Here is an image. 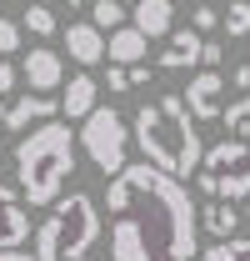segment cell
Listing matches in <instances>:
<instances>
[{"instance_id":"cell-1","label":"cell","mask_w":250,"mask_h":261,"mask_svg":"<svg viewBox=\"0 0 250 261\" xmlns=\"http://www.w3.org/2000/svg\"><path fill=\"white\" fill-rule=\"evenodd\" d=\"M110 211V261H195L200 221L195 201L165 171L135 161L105 186Z\"/></svg>"},{"instance_id":"cell-2","label":"cell","mask_w":250,"mask_h":261,"mask_svg":"<svg viewBox=\"0 0 250 261\" xmlns=\"http://www.w3.org/2000/svg\"><path fill=\"white\" fill-rule=\"evenodd\" d=\"M135 146H140V161L165 171L170 181L185 186L190 176L200 171V156H205V141L190 121L180 91H160L155 100H145L135 111Z\"/></svg>"},{"instance_id":"cell-3","label":"cell","mask_w":250,"mask_h":261,"mask_svg":"<svg viewBox=\"0 0 250 261\" xmlns=\"http://www.w3.org/2000/svg\"><path fill=\"white\" fill-rule=\"evenodd\" d=\"M70 171H75V130H65V121H45L15 146V181L30 206H55Z\"/></svg>"},{"instance_id":"cell-4","label":"cell","mask_w":250,"mask_h":261,"mask_svg":"<svg viewBox=\"0 0 250 261\" xmlns=\"http://www.w3.org/2000/svg\"><path fill=\"white\" fill-rule=\"evenodd\" d=\"M35 236V261H90V246L100 241V211L95 196L70 191L65 201L50 206V216L30 231Z\"/></svg>"},{"instance_id":"cell-5","label":"cell","mask_w":250,"mask_h":261,"mask_svg":"<svg viewBox=\"0 0 250 261\" xmlns=\"http://www.w3.org/2000/svg\"><path fill=\"white\" fill-rule=\"evenodd\" d=\"M80 146H85V156H90V166H100V171H110V176H120L125 171V146H130V130H125L120 111H110V106H95L90 116L80 121Z\"/></svg>"},{"instance_id":"cell-6","label":"cell","mask_w":250,"mask_h":261,"mask_svg":"<svg viewBox=\"0 0 250 261\" xmlns=\"http://www.w3.org/2000/svg\"><path fill=\"white\" fill-rule=\"evenodd\" d=\"M200 171L215 176V201H240L250 196V141H220L200 156Z\"/></svg>"},{"instance_id":"cell-7","label":"cell","mask_w":250,"mask_h":261,"mask_svg":"<svg viewBox=\"0 0 250 261\" xmlns=\"http://www.w3.org/2000/svg\"><path fill=\"white\" fill-rule=\"evenodd\" d=\"M180 100H185L190 121H215V116H225V75H220V70L190 75V86H185Z\"/></svg>"},{"instance_id":"cell-8","label":"cell","mask_w":250,"mask_h":261,"mask_svg":"<svg viewBox=\"0 0 250 261\" xmlns=\"http://www.w3.org/2000/svg\"><path fill=\"white\" fill-rule=\"evenodd\" d=\"M25 236H30V216H25V206H20L15 186L0 181V251H20Z\"/></svg>"},{"instance_id":"cell-9","label":"cell","mask_w":250,"mask_h":261,"mask_svg":"<svg viewBox=\"0 0 250 261\" xmlns=\"http://www.w3.org/2000/svg\"><path fill=\"white\" fill-rule=\"evenodd\" d=\"M60 81H65V61L55 50H25V86H30L35 96L60 91Z\"/></svg>"},{"instance_id":"cell-10","label":"cell","mask_w":250,"mask_h":261,"mask_svg":"<svg viewBox=\"0 0 250 261\" xmlns=\"http://www.w3.org/2000/svg\"><path fill=\"white\" fill-rule=\"evenodd\" d=\"M55 111H60V106H55V96H20L15 100V106H5V130H25V126H35V121H40V126H45V121H55Z\"/></svg>"},{"instance_id":"cell-11","label":"cell","mask_w":250,"mask_h":261,"mask_svg":"<svg viewBox=\"0 0 250 261\" xmlns=\"http://www.w3.org/2000/svg\"><path fill=\"white\" fill-rule=\"evenodd\" d=\"M130 15H135V31L145 35V40H160V35L175 31V5L170 0H140Z\"/></svg>"},{"instance_id":"cell-12","label":"cell","mask_w":250,"mask_h":261,"mask_svg":"<svg viewBox=\"0 0 250 261\" xmlns=\"http://www.w3.org/2000/svg\"><path fill=\"white\" fill-rule=\"evenodd\" d=\"M65 56L80 61V65L105 61V35L95 31V25H65Z\"/></svg>"},{"instance_id":"cell-13","label":"cell","mask_w":250,"mask_h":261,"mask_svg":"<svg viewBox=\"0 0 250 261\" xmlns=\"http://www.w3.org/2000/svg\"><path fill=\"white\" fill-rule=\"evenodd\" d=\"M145 35L135 31V25H120V31H110L105 35V61H115V65H140L145 61Z\"/></svg>"},{"instance_id":"cell-14","label":"cell","mask_w":250,"mask_h":261,"mask_svg":"<svg viewBox=\"0 0 250 261\" xmlns=\"http://www.w3.org/2000/svg\"><path fill=\"white\" fill-rule=\"evenodd\" d=\"M190 65H200V35L170 31V45L160 50V70H190Z\"/></svg>"},{"instance_id":"cell-15","label":"cell","mask_w":250,"mask_h":261,"mask_svg":"<svg viewBox=\"0 0 250 261\" xmlns=\"http://www.w3.org/2000/svg\"><path fill=\"white\" fill-rule=\"evenodd\" d=\"M195 221H200V231H210L215 241H230V236L240 231V211H235L230 201H210V206L195 211Z\"/></svg>"},{"instance_id":"cell-16","label":"cell","mask_w":250,"mask_h":261,"mask_svg":"<svg viewBox=\"0 0 250 261\" xmlns=\"http://www.w3.org/2000/svg\"><path fill=\"white\" fill-rule=\"evenodd\" d=\"M95 91H100V86H95L90 75H70V81H65V121H85V116H90L95 111Z\"/></svg>"},{"instance_id":"cell-17","label":"cell","mask_w":250,"mask_h":261,"mask_svg":"<svg viewBox=\"0 0 250 261\" xmlns=\"http://www.w3.org/2000/svg\"><path fill=\"white\" fill-rule=\"evenodd\" d=\"M90 25L100 35L120 31V25H125V5H120V0H95V5H90Z\"/></svg>"},{"instance_id":"cell-18","label":"cell","mask_w":250,"mask_h":261,"mask_svg":"<svg viewBox=\"0 0 250 261\" xmlns=\"http://www.w3.org/2000/svg\"><path fill=\"white\" fill-rule=\"evenodd\" d=\"M195 261H250V236H230V241H215L210 251H200Z\"/></svg>"},{"instance_id":"cell-19","label":"cell","mask_w":250,"mask_h":261,"mask_svg":"<svg viewBox=\"0 0 250 261\" xmlns=\"http://www.w3.org/2000/svg\"><path fill=\"white\" fill-rule=\"evenodd\" d=\"M220 25H225V35H245L250 40V0H230L225 15H220Z\"/></svg>"},{"instance_id":"cell-20","label":"cell","mask_w":250,"mask_h":261,"mask_svg":"<svg viewBox=\"0 0 250 261\" xmlns=\"http://www.w3.org/2000/svg\"><path fill=\"white\" fill-rule=\"evenodd\" d=\"M20 31H30V35H55V10H45V5H30L25 15H20Z\"/></svg>"},{"instance_id":"cell-21","label":"cell","mask_w":250,"mask_h":261,"mask_svg":"<svg viewBox=\"0 0 250 261\" xmlns=\"http://www.w3.org/2000/svg\"><path fill=\"white\" fill-rule=\"evenodd\" d=\"M225 126L235 130L230 141H250V96H240L235 106H225Z\"/></svg>"},{"instance_id":"cell-22","label":"cell","mask_w":250,"mask_h":261,"mask_svg":"<svg viewBox=\"0 0 250 261\" xmlns=\"http://www.w3.org/2000/svg\"><path fill=\"white\" fill-rule=\"evenodd\" d=\"M10 50H20V20L0 15V56H10Z\"/></svg>"},{"instance_id":"cell-23","label":"cell","mask_w":250,"mask_h":261,"mask_svg":"<svg viewBox=\"0 0 250 261\" xmlns=\"http://www.w3.org/2000/svg\"><path fill=\"white\" fill-rule=\"evenodd\" d=\"M215 25H220V10H210V5H195V15H190V31L205 35V31H215Z\"/></svg>"},{"instance_id":"cell-24","label":"cell","mask_w":250,"mask_h":261,"mask_svg":"<svg viewBox=\"0 0 250 261\" xmlns=\"http://www.w3.org/2000/svg\"><path fill=\"white\" fill-rule=\"evenodd\" d=\"M220 61H225V45H215V40H200V65H205V70H220Z\"/></svg>"},{"instance_id":"cell-25","label":"cell","mask_w":250,"mask_h":261,"mask_svg":"<svg viewBox=\"0 0 250 261\" xmlns=\"http://www.w3.org/2000/svg\"><path fill=\"white\" fill-rule=\"evenodd\" d=\"M15 81H20V70H15L10 61H0V96H5V91H15Z\"/></svg>"},{"instance_id":"cell-26","label":"cell","mask_w":250,"mask_h":261,"mask_svg":"<svg viewBox=\"0 0 250 261\" xmlns=\"http://www.w3.org/2000/svg\"><path fill=\"white\" fill-rule=\"evenodd\" d=\"M105 86H110V91H130V81H125V65H110V70H105Z\"/></svg>"},{"instance_id":"cell-27","label":"cell","mask_w":250,"mask_h":261,"mask_svg":"<svg viewBox=\"0 0 250 261\" xmlns=\"http://www.w3.org/2000/svg\"><path fill=\"white\" fill-rule=\"evenodd\" d=\"M125 81L130 86H150V65H125Z\"/></svg>"},{"instance_id":"cell-28","label":"cell","mask_w":250,"mask_h":261,"mask_svg":"<svg viewBox=\"0 0 250 261\" xmlns=\"http://www.w3.org/2000/svg\"><path fill=\"white\" fill-rule=\"evenodd\" d=\"M190 181H195V186H200V191L210 196V201H215V176H205V171H195V176H190Z\"/></svg>"},{"instance_id":"cell-29","label":"cell","mask_w":250,"mask_h":261,"mask_svg":"<svg viewBox=\"0 0 250 261\" xmlns=\"http://www.w3.org/2000/svg\"><path fill=\"white\" fill-rule=\"evenodd\" d=\"M35 5H45V10H55V5H65V10H80V0H35Z\"/></svg>"},{"instance_id":"cell-30","label":"cell","mask_w":250,"mask_h":261,"mask_svg":"<svg viewBox=\"0 0 250 261\" xmlns=\"http://www.w3.org/2000/svg\"><path fill=\"white\" fill-rule=\"evenodd\" d=\"M230 81H235V86H240V91H250V65H240V70H235V75H230Z\"/></svg>"},{"instance_id":"cell-31","label":"cell","mask_w":250,"mask_h":261,"mask_svg":"<svg viewBox=\"0 0 250 261\" xmlns=\"http://www.w3.org/2000/svg\"><path fill=\"white\" fill-rule=\"evenodd\" d=\"M0 261H35L30 251H0Z\"/></svg>"},{"instance_id":"cell-32","label":"cell","mask_w":250,"mask_h":261,"mask_svg":"<svg viewBox=\"0 0 250 261\" xmlns=\"http://www.w3.org/2000/svg\"><path fill=\"white\" fill-rule=\"evenodd\" d=\"M0 126H5V100H0Z\"/></svg>"},{"instance_id":"cell-33","label":"cell","mask_w":250,"mask_h":261,"mask_svg":"<svg viewBox=\"0 0 250 261\" xmlns=\"http://www.w3.org/2000/svg\"><path fill=\"white\" fill-rule=\"evenodd\" d=\"M245 216H250V196H245Z\"/></svg>"},{"instance_id":"cell-34","label":"cell","mask_w":250,"mask_h":261,"mask_svg":"<svg viewBox=\"0 0 250 261\" xmlns=\"http://www.w3.org/2000/svg\"><path fill=\"white\" fill-rule=\"evenodd\" d=\"M0 151H5V146H0Z\"/></svg>"}]
</instances>
